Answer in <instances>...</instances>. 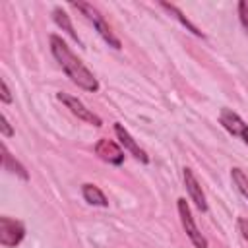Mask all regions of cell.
I'll list each match as a JSON object with an SVG mask.
<instances>
[{
  "label": "cell",
  "instance_id": "ba28073f",
  "mask_svg": "<svg viewBox=\"0 0 248 248\" xmlns=\"http://www.w3.org/2000/svg\"><path fill=\"white\" fill-rule=\"evenodd\" d=\"M95 155L108 163V165H114V167H120L124 163V151L122 147L112 141V140H107V138H101L97 143H95Z\"/></svg>",
  "mask_w": 248,
  "mask_h": 248
},
{
  "label": "cell",
  "instance_id": "277c9868",
  "mask_svg": "<svg viewBox=\"0 0 248 248\" xmlns=\"http://www.w3.org/2000/svg\"><path fill=\"white\" fill-rule=\"evenodd\" d=\"M25 236V225L19 219H12L8 215L0 217V244L4 248H16Z\"/></svg>",
  "mask_w": 248,
  "mask_h": 248
},
{
  "label": "cell",
  "instance_id": "ac0fdd59",
  "mask_svg": "<svg viewBox=\"0 0 248 248\" xmlns=\"http://www.w3.org/2000/svg\"><path fill=\"white\" fill-rule=\"evenodd\" d=\"M236 225H238V232H240V234H242V238L248 242V219L240 217V219L236 221Z\"/></svg>",
  "mask_w": 248,
  "mask_h": 248
},
{
  "label": "cell",
  "instance_id": "5b68a950",
  "mask_svg": "<svg viewBox=\"0 0 248 248\" xmlns=\"http://www.w3.org/2000/svg\"><path fill=\"white\" fill-rule=\"evenodd\" d=\"M56 99L62 103V105H66V108H70V112L72 114H76L79 120H83V122H87V124H93V126H103V120L91 110V108H87L78 97H74V95H70V93H64V91H60V93H56Z\"/></svg>",
  "mask_w": 248,
  "mask_h": 248
},
{
  "label": "cell",
  "instance_id": "7c38bea8",
  "mask_svg": "<svg viewBox=\"0 0 248 248\" xmlns=\"http://www.w3.org/2000/svg\"><path fill=\"white\" fill-rule=\"evenodd\" d=\"M159 6H161L165 12H169V16H170V17H174V19H176V21H178L182 27H186V29H188L192 35H196V37H202V39L205 37V35H203V33H202V31H200V29H198V27H196V25H194V23H192V21H190V19H188L184 14H182V12H180V10L174 6V4L159 2Z\"/></svg>",
  "mask_w": 248,
  "mask_h": 248
},
{
  "label": "cell",
  "instance_id": "9c48e42d",
  "mask_svg": "<svg viewBox=\"0 0 248 248\" xmlns=\"http://www.w3.org/2000/svg\"><path fill=\"white\" fill-rule=\"evenodd\" d=\"M114 134H116V138H118V141H120V145L134 157V159H138L140 163H149V157H147V153L136 143V140L130 136V132L120 124V122H114Z\"/></svg>",
  "mask_w": 248,
  "mask_h": 248
},
{
  "label": "cell",
  "instance_id": "8992f818",
  "mask_svg": "<svg viewBox=\"0 0 248 248\" xmlns=\"http://www.w3.org/2000/svg\"><path fill=\"white\" fill-rule=\"evenodd\" d=\"M219 124L231 134L242 140L244 145H248V124L231 108H221L219 112Z\"/></svg>",
  "mask_w": 248,
  "mask_h": 248
},
{
  "label": "cell",
  "instance_id": "8fae6325",
  "mask_svg": "<svg viewBox=\"0 0 248 248\" xmlns=\"http://www.w3.org/2000/svg\"><path fill=\"white\" fill-rule=\"evenodd\" d=\"M81 196H83V200H85L89 205H95V207H107V205H108V200H107L105 192H103L97 184L85 182V184L81 186Z\"/></svg>",
  "mask_w": 248,
  "mask_h": 248
},
{
  "label": "cell",
  "instance_id": "3957f363",
  "mask_svg": "<svg viewBox=\"0 0 248 248\" xmlns=\"http://www.w3.org/2000/svg\"><path fill=\"white\" fill-rule=\"evenodd\" d=\"M176 209H178V217H180L182 229H184L186 236L190 238V242L194 244V248H207V238H205L203 232L198 229V225H196V221H194V215H192V209H190L186 198H178V200H176Z\"/></svg>",
  "mask_w": 248,
  "mask_h": 248
},
{
  "label": "cell",
  "instance_id": "5bb4252c",
  "mask_svg": "<svg viewBox=\"0 0 248 248\" xmlns=\"http://www.w3.org/2000/svg\"><path fill=\"white\" fill-rule=\"evenodd\" d=\"M231 178H232V184L236 186V190L248 200V176L244 174V170L238 169V167H232L231 169Z\"/></svg>",
  "mask_w": 248,
  "mask_h": 248
},
{
  "label": "cell",
  "instance_id": "6da1fadb",
  "mask_svg": "<svg viewBox=\"0 0 248 248\" xmlns=\"http://www.w3.org/2000/svg\"><path fill=\"white\" fill-rule=\"evenodd\" d=\"M50 52L72 83H76L78 87L89 93L99 91V79L95 78V74L70 50V46L60 35H50Z\"/></svg>",
  "mask_w": 248,
  "mask_h": 248
},
{
  "label": "cell",
  "instance_id": "9a60e30c",
  "mask_svg": "<svg viewBox=\"0 0 248 248\" xmlns=\"http://www.w3.org/2000/svg\"><path fill=\"white\" fill-rule=\"evenodd\" d=\"M238 19H240L242 27L248 33V0H240L238 2Z\"/></svg>",
  "mask_w": 248,
  "mask_h": 248
},
{
  "label": "cell",
  "instance_id": "7a4b0ae2",
  "mask_svg": "<svg viewBox=\"0 0 248 248\" xmlns=\"http://www.w3.org/2000/svg\"><path fill=\"white\" fill-rule=\"evenodd\" d=\"M74 10H78L93 27H95V31L99 33V37L108 45V46H112V48H116V50H120L122 48V43H120V39L112 33V29H110V25L107 23V19H105V16L93 6V4H87V2H72L70 4Z\"/></svg>",
  "mask_w": 248,
  "mask_h": 248
},
{
  "label": "cell",
  "instance_id": "2e32d148",
  "mask_svg": "<svg viewBox=\"0 0 248 248\" xmlns=\"http://www.w3.org/2000/svg\"><path fill=\"white\" fill-rule=\"evenodd\" d=\"M0 101H2L4 105H10V103H12V91H10L8 81H6L4 78L0 79Z\"/></svg>",
  "mask_w": 248,
  "mask_h": 248
},
{
  "label": "cell",
  "instance_id": "4fadbf2b",
  "mask_svg": "<svg viewBox=\"0 0 248 248\" xmlns=\"http://www.w3.org/2000/svg\"><path fill=\"white\" fill-rule=\"evenodd\" d=\"M52 19H54V23L62 29V31H66L78 45H81V41H79V37H78V33L74 31V25H72V21H70V16L60 8V6H56L54 10H52Z\"/></svg>",
  "mask_w": 248,
  "mask_h": 248
},
{
  "label": "cell",
  "instance_id": "52a82bcc",
  "mask_svg": "<svg viewBox=\"0 0 248 248\" xmlns=\"http://www.w3.org/2000/svg\"><path fill=\"white\" fill-rule=\"evenodd\" d=\"M182 180H184L186 192H188L190 200L194 202V205H196V207H198L202 213H205V211H207L205 194H203L202 184H200V180L196 178V174H194V170H192L190 167H184V169H182Z\"/></svg>",
  "mask_w": 248,
  "mask_h": 248
},
{
  "label": "cell",
  "instance_id": "30bf717a",
  "mask_svg": "<svg viewBox=\"0 0 248 248\" xmlns=\"http://www.w3.org/2000/svg\"><path fill=\"white\" fill-rule=\"evenodd\" d=\"M2 167H4V170H8V172L19 176L21 180H29V172H27V169H25L17 159H14V155L8 151L6 143H2Z\"/></svg>",
  "mask_w": 248,
  "mask_h": 248
},
{
  "label": "cell",
  "instance_id": "e0dca14e",
  "mask_svg": "<svg viewBox=\"0 0 248 248\" xmlns=\"http://www.w3.org/2000/svg\"><path fill=\"white\" fill-rule=\"evenodd\" d=\"M0 132H2L4 138H12L16 134L14 128H12V124L8 122V116L6 114H2V118H0Z\"/></svg>",
  "mask_w": 248,
  "mask_h": 248
}]
</instances>
